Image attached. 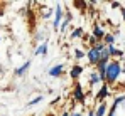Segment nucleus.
<instances>
[{
    "label": "nucleus",
    "mask_w": 125,
    "mask_h": 116,
    "mask_svg": "<svg viewBox=\"0 0 125 116\" xmlns=\"http://www.w3.org/2000/svg\"><path fill=\"white\" fill-rule=\"evenodd\" d=\"M88 59H90V64L96 66V64L102 61V56H100V52H98L95 47H91V49L88 51Z\"/></svg>",
    "instance_id": "f03ea898"
},
{
    "label": "nucleus",
    "mask_w": 125,
    "mask_h": 116,
    "mask_svg": "<svg viewBox=\"0 0 125 116\" xmlns=\"http://www.w3.org/2000/svg\"><path fill=\"white\" fill-rule=\"evenodd\" d=\"M120 72H122V66H120V62H118V61H110V62H108V67H106L105 81H106L108 84L115 82L117 77L120 76Z\"/></svg>",
    "instance_id": "f257e3e1"
},
{
    "label": "nucleus",
    "mask_w": 125,
    "mask_h": 116,
    "mask_svg": "<svg viewBox=\"0 0 125 116\" xmlns=\"http://www.w3.org/2000/svg\"><path fill=\"white\" fill-rule=\"evenodd\" d=\"M74 98H76V101H80L81 104L84 103V93H83V89H81V84H80V82H76V86H74Z\"/></svg>",
    "instance_id": "7ed1b4c3"
},
{
    "label": "nucleus",
    "mask_w": 125,
    "mask_h": 116,
    "mask_svg": "<svg viewBox=\"0 0 125 116\" xmlns=\"http://www.w3.org/2000/svg\"><path fill=\"white\" fill-rule=\"evenodd\" d=\"M46 52H47V44H46V42H44V44H41V45L36 49V56H41V54L44 56Z\"/></svg>",
    "instance_id": "f8f14e48"
},
{
    "label": "nucleus",
    "mask_w": 125,
    "mask_h": 116,
    "mask_svg": "<svg viewBox=\"0 0 125 116\" xmlns=\"http://www.w3.org/2000/svg\"><path fill=\"white\" fill-rule=\"evenodd\" d=\"M62 116H68V113H64V115H62Z\"/></svg>",
    "instance_id": "b1692460"
},
{
    "label": "nucleus",
    "mask_w": 125,
    "mask_h": 116,
    "mask_svg": "<svg viewBox=\"0 0 125 116\" xmlns=\"http://www.w3.org/2000/svg\"><path fill=\"white\" fill-rule=\"evenodd\" d=\"M29 67H31V61H27L24 66H21V67H17V69H15V76H22V74H24Z\"/></svg>",
    "instance_id": "1a4fd4ad"
},
{
    "label": "nucleus",
    "mask_w": 125,
    "mask_h": 116,
    "mask_svg": "<svg viewBox=\"0 0 125 116\" xmlns=\"http://www.w3.org/2000/svg\"><path fill=\"white\" fill-rule=\"evenodd\" d=\"M100 81H102V76H100L98 72H93V74H91V77H90V82H91V84L100 82Z\"/></svg>",
    "instance_id": "2eb2a0df"
},
{
    "label": "nucleus",
    "mask_w": 125,
    "mask_h": 116,
    "mask_svg": "<svg viewBox=\"0 0 125 116\" xmlns=\"http://www.w3.org/2000/svg\"><path fill=\"white\" fill-rule=\"evenodd\" d=\"M69 20H71V15L68 14V15H66V19L62 20V24H61V30H66V27H68V24H69Z\"/></svg>",
    "instance_id": "a211bd4d"
},
{
    "label": "nucleus",
    "mask_w": 125,
    "mask_h": 116,
    "mask_svg": "<svg viewBox=\"0 0 125 116\" xmlns=\"http://www.w3.org/2000/svg\"><path fill=\"white\" fill-rule=\"evenodd\" d=\"M42 101V96H37V98H34L32 101H29V106H34V104H37V103H41Z\"/></svg>",
    "instance_id": "6ab92c4d"
},
{
    "label": "nucleus",
    "mask_w": 125,
    "mask_h": 116,
    "mask_svg": "<svg viewBox=\"0 0 125 116\" xmlns=\"http://www.w3.org/2000/svg\"><path fill=\"white\" fill-rule=\"evenodd\" d=\"M106 67H108V61H100V62L96 64L98 74L102 76V79H105V74H106Z\"/></svg>",
    "instance_id": "20e7f679"
},
{
    "label": "nucleus",
    "mask_w": 125,
    "mask_h": 116,
    "mask_svg": "<svg viewBox=\"0 0 125 116\" xmlns=\"http://www.w3.org/2000/svg\"><path fill=\"white\" fill-rule=\"evenodd\" d=\"M62 69H64V66H62V64H58V66L51 67V69H49V76H52V77L61 76V74H62Z\"/></svg>",
    "instance_id": "39448f33"
},
{
    "label": "nucleus",
    "mask_w": 125,
    "mask_h": 116,
    "mask_svg": "<svg viewBox=\"0 0 125 116\" xmlns=\"http://www.w3.org/2000/svg\"><path fill=\"white\" fill-rule=\"evenodd\" d=\"M105 45H113V42H115V36L113 34H105Z\"/></svg>",
    "instance_id": "4468645a"
},
{
    "label": "nucleus",
    "mask_w": 125,
    "mask_h": 116,
    "mask_svg": "<svg viewBox=\"0 0 125 116\" xmlns=\"http://www.w3.org/2000/svg\"><path fill=\"white\" fill-rule=\"evenodd\" d=\"M81 72H83V67H81V66H73V69H71L69 76L73 77V79H76V77H80Z\"/></svg>",
    "instance_id": "6e6552de"
},
{
    "label": "nucleus",
    "mask_w": 125,
    "mask_h": 116,
    "mask_svg": "<svg viewBox=\"0 0 125 116\" xmlns=\"http://www.w3.org/2000/svg\"><path fill=\"white\" fill-rule=\"evenodd\" d=\"M106 51L110 56H115V57H122L124 56V51H117L115 45H106Z\"/></svg>",
    "instance_id": "0eeeda50"
},
{
    "label": "nucleus",
    "mask_w": 125,
    "mask_h": 116,
    "mask_svg": "<svg viewBox=\"0 0 125 116\" xmlns=\"http://www.w3.org/2000/svg\"><path fill=\"white\" fill-rule=\"evenodd\" d=\"M122 15H124V19H125V9H122Z\"/></svg>",
    "instance_id": "4be33fe9"
},
{
    "label": "nucleus",
    "mask_w": 125,
    "mask_h": 116,
    "mask_svg": "<svg viewBox=\"0 0 125 116\" xmlns=\"http://www.w3.org/2000/svg\"><path fill=\"white\" fill-rule=\"evenodd\" d=\"M93 37H95V39H98V40H100V39H105L103 30H102V29H100L98 25H95V29H93Z\"/></svg>",
    "instance_id": "9d476101"
},
{
    "label": "nucleus",
    "mask_w": 125,
    "mask_h": 116,
    "mask_svg": "<svg viewBox=\"0 0 125 116\" xmlns=\"http://www.w3.org/2000/svg\"><path fill=\"white\" fill-rule=\"evenodd\" d=\"M95 42H96V39H95V37H90V44H95ZM95 45H96V44H95Z\"/></svg>",
    "instance_id": "412c9836"
},
{
    "label": "nucleus",
    "mask_w": 125,
    "mask_h": 116,
    "mask_svg": "<svg viewBox=\"0 0 125 116\" xmlns=\"http://www.w3.org/2000/svg\"><path fill=\"white\" fill-rule=\"evenodd\" d=\"M81 34H83V29H81V27H78V29H74V30H73V34H71V39H78L80 36H81Z\"/></svg>",
    "instance_id": "f3484780"
},
{
    "label": "nucleus",
    "mask_w": 125,
    "mask_h": 116,
    "mask_svg": "<svg viewBox=\"0 0 125 116\" xmlns=\"http://www.w3.org/2000/svg\"><path fill=\"white\" fill-rule=\"evenodd\" d=\"M71 116H81V115L80 113H74V115H71Z\"/></svg>",
    "instance_id": "5701e85b"
},
{
    "label": "nucleus",
    "mask_w": 125,
    "mask_h": 116,
    "mask_svg": "<svg viewBox=\"0 0 125 116\" xmlns=\"http://www.w3.org/2000/svg\"><path fill=\"white\" fill-rule=\"evenodd\" d=\"M74 56H76V59H81V57L84 56V54H83V51H80V49H78V51L74 52Z\"/></svg>",
    "instance_id": "aec40b11"
},
{
    "label": "nucleus",
    "mask_w": 125,
    "mask_h": 116,
    "mask_svg": "<svg viewBox=\"0 0 125 116\" xmlns=\"http://www.w3.org/2000/svg\"><path fill=\"white\" fill-rule=\"evenodd\" d=\"M106 94H108V88H106V84H105V86H102V89H100V93L96 94V98L102 101V99H105V98H106Z\"/></svg>",
    "instance_id": "ddd939ff"
},
{
    "label": "nucleus",
    "mask_w": 125,
    "mask_h": 116,
    "mask_svg": "<svg viewBox=\"0 0 125 116\" xmlns=\"http://www.w3.org/2000/svg\"><path fill=\"white\" fill-rule=\"evenodd\" d=\"M61 17H62V9H61V5H58V7H56V19L52 22L54 29H58V27H59V22H62Z\"/></svg>",
    "instance_id": "423d86ee"
},
{
    "label": "nucleus",
    "mask_w": 125,
    "mask_h": 116,
    "mask_svg": "<svg viewBox=\"0 0 125 116\" xmlns=\"http://www.w3.org/2000/svg\"><path fill=\"white\" fill-rule=\"evenodd\" d=\"M124 72H125V66H124Z\"/></svg>",
    "instance_id": "393cba45"
},
{
    "label": "nucleus",
    "mask_w": 125,
    "mask_h": 116,
    "mask_svg": "<svg viewBox=\"0 0 125 116\" xmlns=\"http://www.w3.org/2000/svg\"><path fill=\"white\" fill-rule=\"evenodd\" d=\"M124 99H125V96H118L117 99H115V103H113V106H112V109H110V115H108V116H115V109H117L118 103H120V101H124Z\"/></svg>",
    "instance_id": "9b49d317"
},
{
    "label": "nucleus",
    "mask_w": 125,
    "mask_h": 116,
    "mask_svg": "<svg viewBox=\"0 0 125 116\" xmlns=\"http://www.w3.org/2000/svg\"><path fill=\"white\" fill-rule=\"evenodd\" d=\"M105 111H106V106H105V103H102V104H100V108L96 109L95 116H105Z\"/></svg>",
    "instance_id": "dca6fc26"
}]
</instances>
